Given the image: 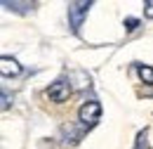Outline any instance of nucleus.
<instances>
[{
	"label": "nucleus",
	"mask_w": 153,
	"mask_h": 149,
	"mask_svg": "<svg viewBox=\"0 0 153 149\" xmlns=\"http://www.w3.org/2000/svg\"><path fill=\"white\" fill-rule=\"evenodd\" d=\"M137 26H139V21H137L134 17H127V19H125V29H127V31H134Z\"/></svg>",
	"instance_id": "obj_7"
},
{
	"label": "nucleus",
	"mask_w": 153,
	"mask_h": 149,
	"mask_svg": "<svg viewBox=\"0 0 153 149\" xmlns=\"http://www.w3.org/2000/svg\"><path fill=\"white\" fill-rule=\"evenodd\" d=\"M99 116H101V104H99L97 99L85 102V104L80 107V111H78V118H80L82 126H94L97 121H99Z\"/></svg>",
	"instance_id": "obj_2"
},
{
	"label": "nucleus",
	"mask_w": 153,
	"mask_h": 149,
	"mask_svg": "<svg viewBox=\"0 0 153 149\" xmlns=\"http://www.w3.org/2000/svg\"><path fill=\"white\" fill-rule=\"evenodd\" d=\"M144 14L149 19H153V0H146V2H144Z\"/></svg>",
	"instance_id": "obj_8"
},
{
	"label": "nucleus",
	"mask_w": 153,
	"mask_h": 149,
	"mask_svg": "<svg viewBox=\"0 0 153 149\" xmlns=\"http://www.w3.org/2000/svg\"><path fill=\"white\" fill-rule=\"evenodd\" d=\"M2 7L14 10V12H26L24 7H31V10H33V2H10V0H2Z\"/></svg>",
	"instance_id": "obj_6"
},
{
	"label": "nucleus",
	"mask_w": 153,
	"mask_h": 149,
	"mask_svg": "<svg viewBox=\"0 0 153 149\" xmlns=\"http://www.w3.org/2000/svg\"><path fill=\"white\" fill-rule=\"evenodd\" d=\"M47 97H50L52 102H66V99L71 97V83H68V81H57V83H52L50 90H47Z\"/></svg>",
	"instance_id": "obj_3"
},
{
	"label": "nucleus",
	"mask_w": 153,
	"mask_h": 149,
	"mask_svg": "<svg viewBox=\"0 0 153 149\" xmlns=\"http://www.w3.org/2000/svg\"><path fill=\"white\" fill-rule=\"evenodd\" d=\"M90 7H92V2H90V0L68 2V26H71V31H73V33H78V31H80V26H82V19L87 17Z\"/></svg>",
	"instance_id": "obj_1"
},
{
	"label": "nucleus",
	"mask_w": 153,
	"mask_h": 149,
	"mask_svg": "<svg viewBox=\"0 0 153 149\" xmlns=\"http://www.w3.org/2000/svg\"><path fill=\"white\" fill-rule=\"evenodd\" d=\"M7 107H10V95L2 90V109H7Z\"/></svg>",
	"instance_id": "obj_9"
},
{
	"label": "nucleus",
	"mask_w": 153,
	"mask_h": 149,
	"mask_svg": "<svg viewBox=\"0 0 153 149\" xmlns=\"http://www.w3.org/2000/svg\"><path fill=\"white\" fill-rule=\"evenodd\" d=\"M0 74L7 76V78H10V76H19L21 74V64L14 57H7V55L0 57Z\"/></svg>",
	"instance_id": "obj_4"
},
{
	"label": "nucleus",
	"mask_w": 153,
	"mask_h": 149,
	"mask_svg": "<svg viewBox=\"0 0 153 149\" xmlns=\"http://www.w3.org/2000/svg\"><path fill=\"white\" fill-rule=\"evenodd\" d=\"M137 74H139V78L146 85H153V66H149V64H137Z\"/></svg>",
	"instance_id": "obj_5"
}]
</instances>
